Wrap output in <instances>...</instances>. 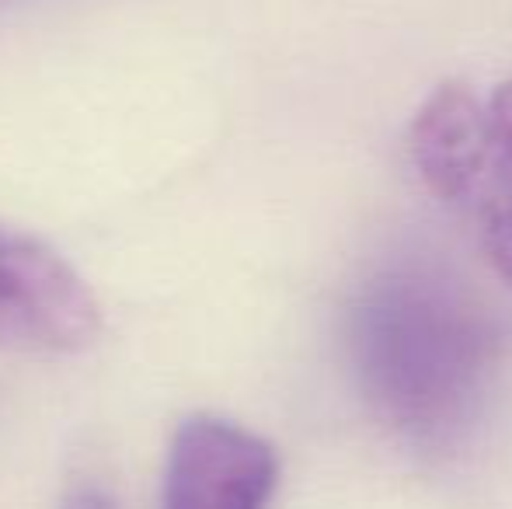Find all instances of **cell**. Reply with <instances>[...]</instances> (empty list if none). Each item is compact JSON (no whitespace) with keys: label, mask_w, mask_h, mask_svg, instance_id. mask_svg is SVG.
<instances>
[{"label":"cell","mask_w":512,"mask_h":509,"mask_svg":"<svg viewBox=\"0 0 512 509\" xmlns=\"http://www.w3.org/2000/svg\"><path fill=\"white\" fill-rule=\"evenodd\" d=\"M352 381L380 422L418 450H453L485 415L506 332L460 276L432 262L377 269L345 311Z\"/></svg>","instance_id":"1"},{"label":"cell","mask_w":512,"mask_h":509,"mask_svg":"<svg viewBox=\"0 0 512 509\" xmlns=\"http://www.w3.org/2000/svg\"><path fill=\"white\" fill-rule=\"evenodd\" d=\"M105 314L88 279L53 245L0 220V346L74 356L102 339Z\"/></svg>","instance_id":"2"},{"label":"cell","mask_w":512,"mask_h":509,"mask_svg":"<svg viewBox=\"0 0 512 509\" xmlns=\"http://www.w3.org/2000/svg\"><path fill=\"white\" fill-rule=\"evenodd\" d=\"M415 171L443 203L485 217L512 199V154L492 109L464 84H439L408 129Z\"/></svg>","instance_id":"3"},{"label":"cell","mask_w":512,"mask_h":509,"mask_svg":"<svg viewBox=\"0 0 512 509\" xmlns=\"http://www.w3.org/2000/svg\"><path fill=\"white\" fill-rule=\"evenodd\" d=\"M276 489L279 454L255 429L213 412L175 426L161 509H269Z\"/></svg>","instance_id":"4"},{"label":"cell","mask_w":512,"mask_h":509,"mask_svg":"<svg viewBox=\"0 0 512 509\" xmlns=\"http://www.w3.org/2000/svg\"><path fill=\"white\" fill-rule=\"evenodd\" d=\"M481 241L499 276L512 286V199L481 217Z\"/></svg>","instance_id":"5"},{"label":"cell","mask_w":512,"mask_h":509,"mask_svg":"<svg viewBox=\"0 0 512 509\" xmlns=\"http://www.w3.org/2000/svg\"><path fill=\"white\" fill-rule=\"evenodd\" d=\"M60 509H115V499L108 496L98 482H77L74 489L63 496Z\"/></svg>","instance_id":"6"},{"label":"cell","mask_w":512,"mask_h":509,"mask_svg":"<svg viewBox=\"0 0 512 509\" xmlns=\"http://www.w3.org/2000/svg\"><path fill=\"white\" fill-rule=\"evenodd\" d=\"M488 109H492L495 126H499L502 140H506V147L512 154V77L499 84V91H495V98H492V105H488Z\"/></svg>","instance_id":"7"},{"label":"cell","mask_w":512,"mask_h":509,"mask_svg":"<svg viewBox=\"0 0 512 509\" xmlns=\"http://www.w3.org/2000/svg\"><path fill=\"white\" fill-rule=\"evenodd\" d=\"M11 4H21V0H0V11H4V7H11Z\"/></svg>","instance_id":"8"}]
</instances>
